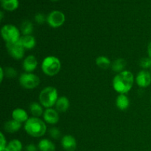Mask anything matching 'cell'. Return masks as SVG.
<instances>
[{"label": "cell", "instance_id": "6da1fadb", "mask_svg": "<svg viewBox=\"0 0 151 151\" xmlns=\"http://www.w3.org/2000/svg\"><path fill=\"white\" fill-rule=\"evenodd\" d=\"M134 82V76L130 71L125 70L118 73L114 78L112 85L117 93L125 94L132 88Z\"/></svg>", "mask_w": 151, "mask_h": 151}, {"label": "cell", "instance_id": "7a4b0ae2", "mask_svg": "<svg viewBox=\"0 0 151 151\" xmlns=\"http://www.w3.org/2000/svg\"><path fill=\"white\" fill-rule=\"evenodd\" d=\"M24 130L27 134L35 138L41 137L47 132L45 122L38 117H30L24 124Z\"/></svg>", "mask_w": 151, "mask_h": 151}, {"label": "cell", "instance_id": "3957f363", "mask_svg": "<svg viewBox=\"0 0 151 151\" xmlns=\"http://www.w3.org/2000/svg\"><path fill=\"white\" fill-rule=\"evenodd\" d=\"M58 99V91L55 87L47 86L41 90L39 94V101L41 106L47 109H50L55 103Z\"/></svg>", "mask_w": 151, "mask_h": 151}, {"label": "cell", "instance_id": "277c9868", "mask_svg": "<svg viewBox=\"0 0 151 151\" xmlns=\"http://www.w3.org/2000/svg\"><path fill=\"white\" fill-rule=\"evenodd\" d=\"M61 63L60 60L55 56H47L43 60L41 69L45 75L48 76L56 75L60 70Z\"/></svg>", "mask_w": 151, "mask_h": 151}, {"label": "cell", "instance_id": "5b68a950", "mask_svg": "<svg viewBox=\"0 0 151 151\" xmlns=\"http://www.w3.org/2000/svg\"><path fill=\"white\" fill-rule=\"evenodd\" d=\"M1 37L6 44H11L19 41L21 38L20 31L13 24H5L1 27Z\"/></svg>", "mask_w": 151, "mask_h": 151}, {"label": "cell", "instance_id": "8992f818", "mask_svg": "<svg viewBox=\"0 0 151 151\" xmlns=\"http://www.w3.org/2000/svg\"><path fill=\"white\" fill-rule=\"evenodd\" d=\"M19 83L26 89H33L39 85L40 78L35 74L25 72L21 75Z\"/></svg>", "mask_w": 151, "mask_h": 151}, {"label": "cell", "instance_id": "52a82bcc", "mask_svg": "<svg viewBox=\"0 0 151 151\" xmlns=\"http://www.w3.org/2000/svg\"><path fill=\"white\" fill-rule=\"evenodd\" d=\"M65 15L59 10L52 11L47 17V22L51 27L57 28L62 26L65 22Z\"/></svg>", "mask_w": 151, "mask_h": 151}, {"label": "cell", "instance_id": "ba28073f", "mask_svg": "<svg viewBox=\"0 0 151 151\" xmlns=\"http://www.w3.org/2000/svg\"><path fill=\"white\" fill-rule=\"evenodd\" d=\"M7 52L9 55L13 58L16 60H21L23 58L24 55L25 49L20 43V41H17L16 43H11V44H6Z\"/></svg>", "mask_w": 151, "mask_h": 151}, {"label": "cell", "instance_id": "9c48e42d", "mask_svg": "<svg viewBox=\"0 0 151 151\" xmlns=\"http://www.w3.org/2000/svg\"><path fill=\"white\" fill-rule=\"evenodd\" d=\"M137 84L141 88H146L151 83V74L147 70H142L136 78Z\"/></svg>", "mask_w": 151, "mask_h": 151}, {"label": "cell", "instance_id": "30bf717a", "mask_svg": "<svg viewBox=\"0 0 151 151\" xmlns=\"http://www.w3.org/2000/svg\"><path fill=\"white\" fill-rule=\"evenodd\" d=\"M44 119L47 123L55 125L59 121V114L56 109H47L44 112Z\"/></svg>", "mask_w": 151, "mask_h": 151}, {"label": "cell", "instance_id": "8fae6325", "mask_svg": "<svg viewBox=\"0 0 151 151\" xmlns=\"http://www.w3.org/2000/svg\"><path fill=\"white\" fill-rule=\"evenodd\" d=\"M61 145L66 151H75L77 148L76 139L72 136L66 135L62 138Z\"/></svg>", "mask_w": 151, "mask_h": 151}, {"label": "cell", "instance_id": "7c38bea8", "mask_svg": "<svg viewBox=\"0 0 151 151\" xmlns=\"http://www.w3.org/2000/svg\"><path fill=\"white\" fill-rule=\"evenodd\" d=\"M38 66V60L34 55H28L23 61V69L28 73H32Z\"/></svg>", "mask_w": 151, "mask_h": 151}, {"label": "cell", "instance_id": "4fadbf2b", "mask_svg": "<svg viewBox=\"0 0 151 151\" xmlns=\"http://www.w3.org/2000/svg\"><path fill=\"white\" fill-rule=\"evenodd\" d=\"M12 118L14 120L22 123V122H26L29 119V116L26 111L18 108V109H14L12 112Z\"/></svg>", "mask_w": 151, "mask_h": 151}, {"label": "cell", "instance_id": "5bb4252c", "mask_svg": "<svg viewBox=\"0 0 151 151\" xmlns=\"http://www.w3.org/2000/svg\"><path fill=\"white\" fill-rule=\"evenodd\" d=\"M19 41L25 50H32L35 47V44H36L35 37L32 36V35H22Z\"/></svg>", "mask_w": 151, "mask_h": 151}, {"label": "cell", "instance_id": "9a60e30c", "mask_svg": "<svg viewBox=\"0 0 151 151\" xmlns=\"http://www.w3.org/2000/svg\"><path fill=\"white\" fill-rule=\"evenodd\" d=\"M69 108V100L66 97H60L55 103V109L58 112H66Z\"/></svg>", "mask_w": 151, "mask_h": 151}, {"label": "cell", "instance_id": "2e32d148", "mask_svg": "<svg viewBox=\"0 0 151 151\" xmlns=\"http://www.w3.org/2000/svg\"><path fill=\"white\" fill-rule=\"evenodd\" d=\"M116 106L119 110H126L127 109H128V107L130 106L129 98L125 94H120L116 97Z\"/></svg>", "mask_w": 151, "mask_h": 151}, {"label": "cell", "instance_id": "e0dca14e", "mask_svg": "<svg viewBox=\"0 0 151 151\" xmlns=\"http://www.w3.org/2000/svg\"><path fill=\"white\" fill-rule=\"evenodd\" d=\"M21 128H22V123L14 120V119L7 121L4 125V131L8 133L17 132L20 130Z\"/></svg>", "mask_w": 151, "mask_h": 151}, {"label": "cell", "instance_id": "ac0fdd59", "mask_svg": "<svg viewBox=\"0 0 151 151\" xmlns=\"http://www.w3.org/2000/svg\"><path fill=\"white\" fill-rule=\"evenodd\" d=\"M38 148L40 151H55V145L50 139H43L38 142Z\"/></svg>", "mask_w": 151, "mask_h": 151}, {"label": "cell", "instance_id": "d6986e66", "mask_svg": "<svg viewBox=\"0 0 151 151\" xmlns=\"http://www.w3.org/2000/svg\"><path fill=\"white\" fill-rule=\"evenodd\" d=\"M126 60L123 58H117L112 63L111 69L114 72L120 73V72L125 71V66H126Z\"/></svg>", "mask_w": 151, "mask_h": 151}, {"label": "cell", "instance_id": "ffe728a7", "mask_svg": "<svg viewBox=\"0 0 151 151\" xmlns=\"http://www.w3.org/2000/svg\"><path fill=\"white\" fill-rule=\"evenodd\" d=\"M3 8L7 11H13L19 7V0H1Z\"/></svg>", "mask_w": 151, "mask_h": 151}, {"label": "cell", "instance_id": "44dd1931", "mask_svg": "<svg viewBox=\"0 0 151 151\" xmlns=\"http://www.w3.org/2000/svg\"><path fill=\"white\" fill-rule=\"evenodd\" d=\"M96 64L102 69H107L111 66V60L106 56H99L96 58Z\"/></svg>", "mask_w": 151, "mask_h": 151}, {"label": "cell", "instance_id": "7402d4cb", "mask_svg": "<svg viewBox=\"0 0 151 151\" xmlns=\"http://www.w3.org/2000/svg\"><path fill=\"white\" fill-rule=\"evenodd\" d=\"M22 144L19 140L13 139L11 140L7 145L5 148L1 151H22Z\"/></svg>", "mask_w": 151, "mask_h": 151}, {"label": "cell", "instance_id": "603a6c76", "mask_svg": "<svg viewBox=\"0 0 151 151\" xmlns=\"http://www.w3.org/2000/svg\"><path fill=\"white\" fill-rule=\"evenodd\" d=\"M29 111L35 117H39L43 114V108L41 103L33 102L29 106Z\"/></svg>", "mask_w": 151, "mask_h": 151}, {"label": "cell", "instance_id": "cb8c5ba5", "mask_svg": "<svg viewBox=\"0 0 151 151\" xmlns=\"http://www.w3.org/2000/svg\"><path fill=\"white\" fill-rule=\"evenodd\" d=\"M21 31H22L23 35H31L33 31V25H32V22L27 20L22 22V25H21Z\"/></svg>", "mask_w": 151, "mask_h": 151}, {"label": "cell", "instance_id": "d4e9b609", "mask_svg": "<svg viewBox=\"0 0 151 151\" xmlns=\"http://www.w3.org/2000/svg\"><path fill=\"white\" fill-rule=\"evenodd\" d=\"M4 71L6 77H7V78H16V75H17V72H16V70L12 67H6Z\"/></svg>", "mask_w": 151, "mask_h": 151}, {"label": "cell", "instance_id": "484cf974", "mask_svg": "<svg viewBox=\"0 0 151 151\" xmlns=\"http://www.w3.org/2000/svg\"><path fill=\"white\" fill-rule=\"evenodd\" d=\"M139 66L143 69H148L151 68V58H143L140 60Z\"/></svg>", "mask_w": 151, "mask_h": 151}, {"label": "cell", "instance_id": "4316f807", "mask_svg": "<svg viewBox=\"0 0 151 151\" xmlns=\"http://www.w3.org/2000/svg\"><path fill=\"white\" fill-rule=\"evenodd\" d=\"M50 135L52 139H58L60 137V131H59L58 128H52L50 130Z\"/></svg>", "mask_w": 151, "mask_h": 151}, {"label": "cell", "instance_id": "83f0119b", "mask_svg": "<svg viewBox=\"0 0 151 151\" xmlns=\"http://www.w3.org/2000/svg\"><path fill=\"white\" fill-rule=\"evenodd\" d=\"M35 20L37 23L39 24H44L45 21H47V19H46L44 14H41V13H38L37 15H35Z\"/></svg>", "mask_w": 151, "mask_h": 151}, {"label": "cell", "instance_id": "f1b7e54d", "mask_svg": "<svg viewBox=\"0 0 151 151\" xmlns=\"http://www.w3.org/2000/svg\"><path fill=\"white\" fill-rule=\"evenodd\" d=\"M7 146V141L3 133H0V151L4 150Z\"/></svg>", "mask_w": 151, "mask_h": 151}, {"label": "cell", "instance_id": "f546056e", "mask_svg": "<svg viewBox=\"0 0 151 151\" xmlns=\"http://www.w3.org/2000/svg\"><path fill=\"white\" fill-rule=\"evenodd\" d=\"M38 147L33 144H29L27 145L25 147V151H37L38 150Z\"/></svg>", "mask_w": 151, "mask_h": 151}, {"label": "cell", "instance_id": "4dcf8cb0", "mask_svg": "<svg viewBox=\"0 0 151 151\" xmlns=\"http://www.w3.org/2000/svg\"><path fill=\"white\" fill-rule=\"evenodd\" d=\"M0 74H1V75H0V81H1H1H3V78H4V71L2 67L0 69Z\"/></svg>", "mask_w": 151, "mask_h": 151}, {"label": "cell", "instance_id": "1f68e13d", "mask_svg": "<svg viewBox=\"0 0 151 151\" xmlns=\"http://www.w3.org/2000/svg\"><path fill=\"white\" fill-rule=\"evenodd\" d=\"M147 53H148L149 58H151V42L149 43L148 47H147Z\"/></svg>", "mask_w": 151, "mask_h": 151}, {"label": "cell", "instance_id": "d6a6232c", "mask_svg": "<svg viewBox=\"0 0 151 151\" xmlns=\"http://www.w3.org/2000/svg\"><path fill=\"white\" fill-rule=\"evenodd\" d=\"M3 18V13L2 12H1V19H2Z\"/></svg>", "mask_w": 151, "mask_h": 151}, {"label": "cell", "instance_id": "836d02e7", "mask_svg": "<svg viewBox=\"0 0 151 151\" xmlns=\"http://www.w3.org/2000/svg\"><path fill=\"white\" fill-rule=\"evenodd\" d=\"M52 1H58V0H52Z\"/></svg>", "mask_w": 151, "mask_h": 151}, {"label": "cell", "instance_id": "e575fe53", "mask_svg": "<svg viewBox=\"0 0 151 151\" xmlns=\"http://www.w3.org/2000/svg\"><path fill=\"white\" fill-rule=\"evenodd\" d=\"M150 69H151V68H150Z\"/></svg>", "mask_w": 151, "mask_h": 151}]
</instances>
